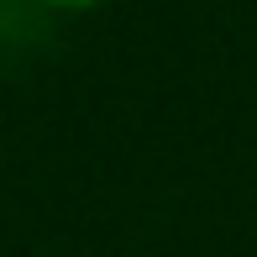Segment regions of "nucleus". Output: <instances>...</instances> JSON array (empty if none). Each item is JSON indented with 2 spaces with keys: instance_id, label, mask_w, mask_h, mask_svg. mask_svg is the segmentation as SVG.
<instances>
[{
  "instance_id": "1",
  "label": "nucleus",
  "mask_w": 257,
  "mask_h": 257,
  "mask_svg": "<svg viewBox=\"0 0 257 257\" xmlns=\"http://www.w3.org/2000/svg\"><path fill=\"white\" fill-rule=\"evenodd\" d=\"M42 6H53V11H95L105 0H42Z\"/></svg>"
}]
</instances>
